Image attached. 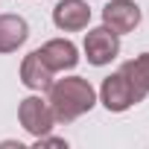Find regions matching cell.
<instances>
[{
  "instance_id": "cell-1",
  "label": "cell",
  "mask_w": 149,
  "mask_h": 149,
  "mask_svg": "<svg viewBox=\"0 0 149 149\" xmlns=\"http://www.w3.org/2000/svg\"><path fill=\"white\" fill-rule=\"evenodd\" d=\"M50 111L56 117V123H73L79 120L82 114H88L94 105H97V91L88 79L82 76H67V79H56L50 88Z\"/></svg>"
},
{
  "instance_id": "cell-5",
  "label": "cell",
  "mask_w": 149,
  "mask_h": 149,
  "mask_svg": "<svg viewBox=\"0 0 149 149\" xmlns=\"http://www.w3.org/2000/svg\"><path fill=\"white\" fill-rule=\"evenodd\" d=\"M143 21V12L134 0H111V3L102 6V26H108L117 35L134 32Z\"/></svg>"
},
{
  "instance_id": "cell-10",
  "label": "cell",
  "mask_w": 149,
  "mask_h": 149,
  "mask_svg": "<svg viewBox=\"0 0 149 149\" xmlns=\"http://www.w3.org/2000/svg\"><path fill=\"white\" fill-rule=\"evenodd\" d=\"M120 73H123V76H126L143 97L149 94V53H140V56L123 61V64H120Z\"/></svg>"
},
{
  "instance_id": "cell-3",
  "label": "cell",
  "mask_w": 149,
  "mask_h": 149,
  "mask_svg": "<svg viewBox=\"0 0 149 149\" xmlns=\"http://www.w3.org/2000/svg\"><path fill=\"white\" fill-rule=\"evenodd\" d=\"M82 50H85V58L94 67H105V64H111L120 56V35L111 32L108 26L88 29L85 32V41H82Z\"/></svg>"
},
{
  "instance_id": "cell-11",
  "label": "cell",
  "mask_w": 149,
  "mask_h": 149,
  "mask_svg": "<svg viewBox=\"0 0 149 149\" xmlns=\"http://www.w3.org/2000/svg\"><path fill=\"white\" fill-rule=\"evenodd\" d=\"M35 143H38V146H67V140H61V137H50V134L35 137Z\"/></svg>"
},
{
  "instance_id": "cell-7",
  "label": "cell",
  "mask_w": 149,
  "mask_h": 149,
  "mask_svg": "<svg viewBox=\"0 0 149 149\" xmlns=\"http://www.w3.org/2000/svg\"><path fill=\"white\" fill-rule=\"evenodd\" d=\"M53 24L61 32H79L91 24V6L85 0H58L53 9Z\"/></svg>"
},
{
  "instance_id": "cell-6",
  "label": "cell",
  "mask_w": 149,
  "mask_h": 149,
  "mask_svg": "<svg viewBox=\"0 0 149 149\" xmlns=\"http://www.w3.org/2000/svg\"><path fill=\"white\" fill-rule=\"evenodd\" d=\"M38 56H41V61H44L53 73L73 70V67L79 64V50H76V44L67 41V38H53V41H47L44 47H38Z\"/></svg>"
},
{
  "instance_id": "cell-2",
  "label": "cell",
  "mask_w": 149,
  "mask_h": 149,
  "mask_svg": "<svg viewBox=\"0 0 149 149\" xmlns=\"http://www.w3.org/2000/svg\"><path fill=\"white\" fill-rule=\"evenodd\" d=\"M100 102H102L111 114H123V111H129L132 105L143 102V94L117 70V73H111V76L102 79V85H100Z\"/></svg>"
},
{
  "instance_id": "cell-8",
  "label": "cell",
  "mask_w": 149,
  "mask_h": 149,
  "mask_svg": "<svg viewBox=\"0 0 149 149\" xmlns=\"http://www.w3.org/2000/svg\"><path fill=\"white\" fill-rule=\"evenodd\" d=\"M21 85L29 91H47L53 85V70L41 61L38 50H32L24 61H21Z\"/></svg>"
},
{
  "instance_id": "cell-4",
  "label": "cell",
  "mask_w": 149,
  "mask_h": 149,
  "mask_svg": "<svg viewBox=\"0 0 149 149\" xmlns=\"http://www.w3.org/2000/svg\"><path fill=\"white\" fill-rule=\"evenodd\" d=\"M18 120H21V126H24L32 137H44V134H50L53 126H56V117H53V111H50V102L41 100V97H26V100H21V105H18Z\"/></svg>"
},
{
  "instance_id": "cell-9",
  "label": "cell",
  "mask_w": 149,
  "mask_h": 149,
  "mask_svg": "<svg viewBox=\"0 0 149 149\" xmlns=\"http://www.w3.org/2000/svg\"><path fill=\"white\" fill-rule=\"evenodd\" d=\"M29 38V24L21 15H0V53H15Z\"/></svg>"
}]
</instances>
